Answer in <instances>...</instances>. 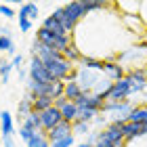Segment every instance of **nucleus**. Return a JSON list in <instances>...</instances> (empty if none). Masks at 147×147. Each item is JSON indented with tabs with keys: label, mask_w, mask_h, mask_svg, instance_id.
Returning a JSON list of instances; mask_svg holds the SVG:
<instances>
[{
	"label": "nucleus",
	"mask_w": 147,
	"mask_h": 147,
	"mask_svg": "<svg viewBox=\"0 0 147 147\" xmlns=\"http://www.w3.org/2000/svg\"><path fill=\"white\" fill-rule=\"evenodd\" d=\"M116 61L122 65L126 71L130 69H143L147 65V42H137L124 49L122 53H118Z\"/></svg>",
	"instance_id": "1"
},
{
	"label": "nucleus",
	"mask_w": 147,
	"mask_h": 147,
	"mask_svg": "<svg viewBox=\"0 0 147 147\" xmlns=\"http://www.w3.org/2000/svg\"><path fill=\"white\" fill-rule=\"evenodd\" d=\"M124 120H113L95 137V147H126L124 141Z\"/></svg>",
	"instance_id": "2"
},
{
	"label": "nucleus",
	"mask_w": 147,
	"mask_h": 147,
	"mask_svg": "<svg viewBox=\"0 0 147 147\" xmlns=\"http://www.w3.org/2000/svg\"><path fill=\"white\" fill-rule=\"evenodd\" d=\"M36 40H38V42H42L44 46H49V49L59 51V53H63L74 42L71 36H57V34H53V32L44 30V28H38L36 30Z\"/></svg>",
	"instance_id": "3"
},
{
	"label": "nucleus",
	"mask_w": 147,
	"mask_h": 147,
	"mask_svg": "<svg viewBox=\"0 0 147 147\" xmlns=\"http://www.w3.org/2000/svg\"><path fill=\"white\" fill-rule=\"evenodd\" d=\"M28 76H30L32 82H38V84H51V82H55V80H53V76L46 71L44 61H42L40 57H36V55H32V59H30Z\"/></svg>",
	"instance_id": "4"
},
{
	"label": "nucleus",
	"mask_w": 147,
	"mask_h": 147,
	"mask_svg": "<svg viewBox=\"0 0 147 147\" xmlns=\"http://www.w3.org/2000/svg\"><path fill=\"white\" fill-rule=\"evenodd\" d=\"M132 109H135V105H132L130 99H126V101H107L103 105L101 113H113V120H124V122H128V116H130Z\"/></svg>",
	"instance_id": "5"
},
{
	"label": "nucleus",
	"mask_w": 147,
	"mask_h": 147,
	"mask_svg": "<svg viewBox=\"0 0 147 147\" xmlns=\"http://www.w3.org/2000/svg\"><path fill=\"white\" fill-rule=\"evenodd\" d=\"M126 80L130 82V95L145 92V88H147V74H145V69H130V71H126Z\"/></svg>",
	"instance_id": "6"
},
{
	"label": "nucleus",
	"mask_w": 147,
	"mask_h": 147,
	"mask_svg": "<svg viewBox=\"0 0 147 147\" xmlns=\"http://www.w3.org/2000/svg\"><path fill=\"white\" fill-rule=\"evenodd\" d=\"M105 97H107V101H126L130 97V82L126 78L120 82H113L111 88L105 92Z\"/></svg>",
	"instance_id": "7"
},
{
	"label": "nucleus",
	"mask_w": 147,
	"mask_h": 147,
	"mask_svg": "<svg viewBox=\"0 0 147 147\" xmlns=\"http://www.w3.org/2000/svg\"><path fill=\"white\" fill-rule=\"evenodd\" d=\"M40 120H42V132H51L55 126H59V124L63 122L61 109H57L55 105H53V107H49L46 111L40 113Z\"/></svg>",
	"instance_id": "8"
},
{
	"label": "nucleus",
	"mask_w": 147,
	"mask_h": 147,
	"mask_svg": "<svg viewBox=\"0 0 147 147\" xmlns=\"http://www.w3.org/2000/svg\"><path fill=\"white\" fill-rule=\"evenodd\" d=\"M63 9H65V13L69 15V19H71L76 25L82 21V19L88 17V11H86V6H84V0H78V2H67Z\"/></svg>",
	"instance_id": "9"
},
{
	"label": "nucleus",
	"mask_w": 147,
	"mask_h": 147,
	"mask_svg": "<svg viewBox=\"0 0 147 147\" xmlns=\"http://www.w3.org/2000/svg\"><path fill=\"white\" fill-rule=\"evenodd\" d=\"M103 61H105V59H103ZM103 76H105V78H109L111 82H120V80H124V78H126V69H124L118 61H105Z\"/></svg>",
	"instance_id": "10"
},
{
	"label": "nucleus",
	"mask_w": 147,
	"mask_h": 147,
	"mask_svg": "<svg viewBox=\"0 0 147 147\" xmlns=\"http://www.w3.org/2000/svg\"><path fill=\"white\" fill-rule=\"evenodd\" d=\"M69 135H74V128H71V124H69V122H61L59 126H55V128H53L51 132H46V137H49V141H51V143L61 141V139L69 137Z\"/></svg>",
	"instance_id": "11"
},
{
	"label": "nucleus",
	"mask_w": 147,
	"mask_h": 147,
	"mask_svg": "<svg viewBox=\"0 0 147 147\" xmlns=\"http://www.w3.org/2000/svg\"><path fill=\"white\" fill-rule=\"evenodd\" d=\"M51 15H53V17H55L59 23L63 25V28H65V32H67L69 36H74V34H76V28H78V25H76V23H74L71 19H69V15L65 13V9H63V6H61V9H57V11H53Z\"/></svg>",
	"instance_id": "12"
},
{
	"label": "nucleus",
	"mask_w": 147,
	"mask_h": 147,
	"mask_svg": "<svg viewBox=\"0 0 147 147\" xmlns=\"http://www.w3.org/2000/svg\"><path fill=\"white\" fill-rule=\"evenodd\" d=\"M80 67H84V69H90V71H101L103 74V67H105V61L103 59H99V57H90V55H84L82 59H80Z\"/></svg>",
	"instance_id": "13"
},
{
	"label": "nucleus",
	"mask_w": 147,
	"mask_h": 147,
	"mask_svg": "<svg viewBox=\"0 0 147 147\" xmlns=\"http://www.w3.org/2000/svg\"><path fill=\"white\" fill-rule=\"evenodd\" d=\"M143 137V124H135V122H126L124 124V141L130 143L135 139Z\"/></svg>",
	"instance_id": "14"
},
{
	"label": "nucleus",
	"mask_w": 147,
	"mask_h": 147,
	"mask_svg": "<svg viewBox=\"0 0 147 147\" xmlns=\"http://www.w3.org/2000/svg\"><path fill=\"white\" fill-rule=\"evenodd\" d=\"M40 28H44V30H49V32H53V34H57V36H69L67 32H65V28L61 23L57 21L53 15H49V17H44V21H42V25Z\"/></svg>",
	"instance_id": "15"
},
{
	"label": "nucleus",
	"mask_w": 147,
	"mask_h": 147,
	"mask_svg": "<svg viewBox=\"0 0 147 147\" xmlns=\"http://www.w3.org/2000/svg\"><path fill=\"white\" fill-rule=\"evenodd\" d=\"M30 113H34V105H32V99L25 95V99H21V101L17 103V122L23 124V120L28 118Z\"/></svg>",
	"instance_id": "16"
},
{
	"label": "nucleus",
	"mask_w": 147,
	"mask_h": 147,
	"mask_svg": "<svg viewBox=\"0 0 147 147\" xmlns=\"http://www.w3.org/2000/svg\"><path fill=\"white\" fill-rule=\"evenodd\" d=\"M0 128H2V137H13V132H15V122H13L11 111L4 109L0 113Z\"/></svg>",
	"instance_id": "17"
},
{
	"label": "nucleus",
	"mask_w": 147,
	"mask_h": 147,
	"mask_svg": "<svg viewBox=\"0 0 147 147\" xmlns=\"http://www.w3.org/2000/svg\"><path fill=\"white\" fill-rule=\"evenodd\" d=\"M21 128H28L30 132H42V120H40V113H30L28 118L23 120Z\"/></svg>",
	"instance_id": "18"
},
{
	"label": "nucleus",
	"mask_w": 147,
	"mask_h": 147,
	"mask_svg": "<svg viewBox=\"0 0 147 147\" xmlns=\"http://www.w3.org/2000/svg\"><path fill=\"white\" fill-rule=\"evenodd\" d=\"M63 57L67 59V61L71 63V65H76V63H80V59H82L84 55H82V51H80V46L76 44V42H71L67 49L63 51Z\"/></svg>",
	"instance_id": "19"
},
{
	"label": "nucleus",
	"mask_w": 147,
	"mask_h": 147,
	"mask_svg": "<svg viewBox=\"0 0 147 147\" xmlns=\"http://www.w3.org/2000/svg\"><path fill=\"white\" fill-rule=\"evenodd\" d=\"M19 15H21V17H28L30 21H36L38 15H40V9H38L36 2H23L21 9H19Z\"/></svg>",
	"instance_id": "20"
},
{
	"label": "nucleus",
	"mask_w": 147,
	"mask_h": 147,
	"mask_svg": "<svg viewBox=\"0 0 147 147\" xmlns=\"http://www.w3.org/2000/svg\"><path fill=\"white\" fill-rule=\"evenodd\" d=\"M32 105H34L36 113H42V111H46L49 107L55 105V99H51V97H36V99H32Z\"/></svg>",
	"instance_id": "21"
},
{
	"label": "nucleus",
	"mask_w": 147,
	"mask_h": 147,
	"mask_svg": "<svg viewBox=\"0 0 147 147\" xmlns=\"http://www.w3.org/2000/svg\"><path fill=\"white\" fill-rule=\"evenodd\" d=\"M82 95V88H80V84L76 82V80H71V82H65V99L67 101H76V99Z\"/></svg>",
	"instance_id": "22"
},
{
	"label": "nucleus",
	"mask_w": 147,
	"mask_h": 147,
	"mask_svg": "<svg viewBox=\"0 0 147 147\" xmlns=\"http://www.w3.org/2000/svg\"><path fill=\"white\" fill-rule=\"evenodd\" d=\"M76 116H78V107H76V103H67V105H63L61 107V118H63V122H69L74 124L76 122Z\"/></svg>",
	"instance_id": "23"
},
{
	"label": "nucleus",
	"mask_w": 147,
	"mask_h": 147,
	"mask_svg": "<svg viewBox=\"0 0 147 147\" xmlns=\"http://www.w3.org/2000/svg\"><path fill=\"white\" fill-rule=\"evenodd\" d=\"M97 116H99V111H95V109H88V107H78L76 122H86V124H90L92 120H97Z\"/></svg>",
	"instance_id": "24"
},
{
	"label": "nucleus",
	"mask_w": 147,
	"mask_h": 147,
	"mask_svg": "<svg viewBox=\"0 0 147 147\" xmlns=\"http://www.w3.org/2000/svg\"><path fill=\"white\" fill-rule=\"evenodd\" d=\"M28 147H51V141L46 137V132H36L28 141Z\"/></svg>",
	"instance_id": "25"
},
{
	"label": "nucleus",
	"mask_w": 147,
	"mask_h": 147,
	"mask_svg": "<svg viewBox=\"0 0 147 147\" xmlns=\"http://www.w3.org/2000/svg\"><path fill=\"white\" fill-rule=\"evenodd\" d=\"M0 51L6 53V55H13V57H15V42H13L9 36H2V34H0Z\"/></svg>",
	"instance_id": "26"
},
{
	"label": "nucleus",
	"mask_w": 147,
	"mask_h": 147,
	"mask_svg": "<svg viewBox=\"0 0 147 147\" xmlns=\"http://www.w3.org/2000/svg\"><path fill=\"white\" fill-rule=\"evenodd\" d=\"M15 69L11 65V61H0V80H2V84L9 82V76H11V71Z\"/></svg>",
	"instance_id": "27"
},
{
	"label": "nucleus",
	"mask_w": 147,
	"mask_h": 147,
	"mask_svg": "<svg viewBox=\"0 0 147 147\" xmlns=\"http://www.w3.org/2000/svg\"><path fill=\"white\" fill-rule=\"evenodd\" d=\"M71 128H74V135H88V132H90V124H86V122H74Z\"/></svg>",
	"instance_id": "28"
},
{
	"label": "nucleus",
	"mask_w": 147,
	"mask_h": 147,
	"mask_svg": "<svg viewBox=\"0 0 147 147\" xmlns=\"http://www.w3.org/2000/svg\"><path fill=\"white\" fill-rule=\"evenodd\" d=\"M51 147H76V145H74V135L65 137V139H61V141H55V143H51Z\"/></svg>",
	"instance_id": "29"
},
{
	"label": "nucleus",
	"mask_w": 147,
	"mask_h": 147,
	"mask_svg": "<svg viewBox=\"0 0 147 147\" xmlns=\"http://www.w3.org/2000/svg\"><path fill=\"white\" fill-rule=\"evenodd\" d=\"M32 25H34V21H30L28 17H21V15H19V30H21L23 34L32 30Z\"/></svg>",
	"instance_id": "30"
},
{
	"label": "nucleus",
	"mask_w": 147,
	"mask_h": 147,
	"mask_svg": "<svg viewBox=\"0 0 147 147\" xmlns=\"http://www.w3.org/2000/svg\"><path fill=\"white\" fill-rule=\"evenodd\" d=\"M0 15H2L4 19H13L15 17V11H13L9 4H0Z\"/></svg>",
	"instance_id": "31"
},
{
	"label": "nucleus",
	"mask_w": 147,
	"mask_h": 147,
	"mask_svg": "<svg viewBox=\"0 0 147 147\" xmlns=\"http://www.w3.org/2000/svg\"><path fill=\"white\" fill-rule=\"evenodd\" d=\"M139 17H141V21L145 23V28H147V0H145V2H141V9H139Z\"/></svg>",
	"instance_id": "32"
},
{
	"label": "nucleus",
	"mask_w": 147,
	"mask_h": 147,
	"mask_svg": "<svg viewBox=\"0 0 147 147\" xmlns=\"http://www.w3.org/2000/svg\"><path fill=\"white\" fill-rule=\"evenodd\" d=\"M34 135H36V132H30L28 128H19V137H21V139H23L25 143H28V141H30V139L34 137Z\"/></svg>",
	"instance_id": "33"
},
{
	"label": "nucleus",
	"mask_w": 147,
	"mask_h": 147,
	"mask_svg": "<svg viewBox=\"0 0 147 147\" xmlns=\"http://www.w3.org/2000/svg\"><path fill=\"white\" fill-rule=\"evenodd\" d=\"M21 63H23V57H21V55H15V57L11 59V65H13L15 69H21Z\"/></svg>",
	"instance_id": "34"
},
{
	"label": "nucleus",
	"mask_w": 147,
	"mask_h": 147,
	"mask_svg": "<svg viewBox=\"0 0 147 147\" xmlns=\"http://www.w3.org/2000/svg\"><path fill=\"white\" fill-rule=\"evenodd\" d=\"M2 147H15V139L13 137H2Z\"/></svg>",
	"instance_id": "35"
},
{
	"label": "nucleus",
	"mask_w": 147,
	"mask_h": 147,
	"mask_svg": "<svg viewBox=\"0 0 147 147\" xmlns=\"http://www.w3.org/2000/svg\"><path fill=\"white\" fill-rule=\"evenodd\" d=\"M67 103H69V101H67V99H65V97H59L57 101H55V107H57V109H61L63 105H67Z\"/></svg>",
	"instance_id": "36"
},
{
	"label": "nucleus",
	"mask_w": 147,
	"mask_h": 147,
	"mask_svg": "<svg viewBox=\"0 0 147 147\" xmlns=\"http://www.w3.org/2000/svg\"><path fill=\"white\" fill-rule=\"evenodd\" d=\"M76 147H95V139H90V141H84V143H78Z\"/></svg>",
	"instance_id": "37"
},
{
	"label": "nucleus",
	"mask_w": 147,
	"mask_h": 147,
	"mask_svg": "<svg viewBox=\"0 0 147 147\" xmlns=\"http://www.w3.org/2000/svg\"><path fill=\"white\" fill-rule=\"evenodd\" d=\"M17 76H19V80H23L25 76H28V71L25 69H17Z\"/></svg>",
	"instance_id": "38"
},
{
	"label": "nucleus",
	"mask_w": 147,
	"mask_h": 147,
	"mask_svg": "<svg viewBox=\"0 0 147 147\" xmlns=\"http://www.w3.org/2000/svg\"><path fill=\"white\" fill-rule=\"evenodd\" d=\"M0 34H2V36H9V38H11V30H9V28H2V30H0Z\"/></svg>",
	"instance_id": "39"
},
{
	"label": "nucleus",
	"mask_w": 147,
	"mask_h": 147,
	"mask_svg": "<svg viewBox=\"0 0 147 147\" xmlns=\"http://www.w3.org/2000/svg\"><path fill=\"white\" fill-rule=\"evenodd\" d=\"M0 145H2V128H0Z\"/></svg>",
	"instance_id": "40"
},
{
	"label": "nucleus",
	"mask_w": 147,
	"mask_h": 147,
	"mask_svg": "<svg viewBox=\"0 0 147 147\" xmlns=\"http://www.w3.org/2000/svg\"><path fill=\"white\" fill-rule=\"evenodd\" d=\"M143 36H145V42H147V28H145V32H143Z\"/></svg>",
	"instance_id": "41"
},
{
	"label": "nucleus",
	"mask_w": 147,
	"mask_h": 147,
	"mask_svg": "<svg viewBox=\"0 0 147 147\" xmlns=\"http://www.w3.org/2000/svg\"><path fill=\"white\" fill-rule=\"evenodd\" d=\"M143 69H145V74H147V65H145V67H143Z\"/></svg>",
	"instance_id": "42"
},
{
	"label": "nucleus",
	"mask_w": 147,
	"mask_h": 147,
	"mask_svg": "<svg viewBox=\"0 0 147 147\" xmlns=\"http://www.w3.org/2000/svg\"><path fill=\"white\" fill-rule=\"evenodd\" d=\"M0 147H2V145H0Z\"/></svg>",
	"instance_id": "43"
}]
</instances>
